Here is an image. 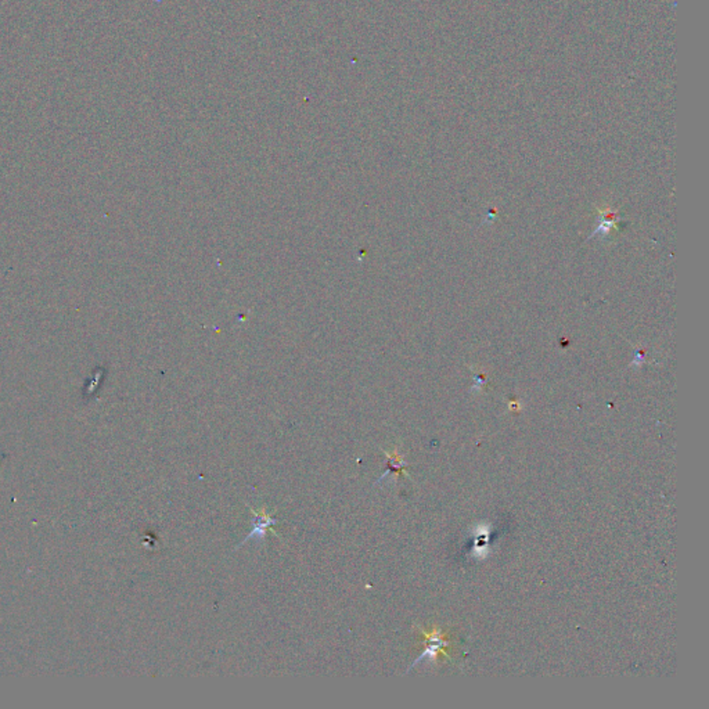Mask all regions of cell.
<instances>
[{
	"label": "cell",
	"mask_w": 709,
	"mask_h": 709,
	"mask_svg": "<svg viewBox=\"0 0 709 709\" xmlns=\"http://www.w3.org/2000/svg\"><path fill=\"white\" fill-rule=\"evenodd\" d=\"M387 456H388V466H390V470L377 481V484L383 482L384 478L390 474H405V469L408 467V464L405 463V460L398 455L397 451H394V453H388L387 452ZM406 475V474H405Z\"/></svg>",
	"instance_id": "cell-3"
},
{
	"label": "cell",
	"mask_w": 709,
	"mask_h": 709,
	"mask_svg": "<svg viewBox=\"0 0 709 709\" xmlns=\"http://www.w3.org/2000/svg\"><path fill=\"white\" fill-rule=\"evenodd\" d=\"M251 514L254 516V525H252V531L247 535V538L237 546V549H240L241 546H244L248 540H255V542H262L267 533L269 529L273 531V525L277 524V520L273 518L265 509H261L259 511L254 510L251 506H248ZM274 532V531H273ZM274 535H277L274 532Z\"/></svg>",
	"instance_id": "cell-1"
},
{
	"label": "cell",
	"mask_w": 709,
	"mask_h": 709,
	"mask_svg": "<svg viewBox=\"0 0 709 709\" xmlns=\"http://www.w3.org/2000/svg\"><path fill=\"white\" fill-rule=\"evenodd\" d=\"M422 633L424 634V637H426V640H427L428 645H427L426 651H424V652H423V654H422V655L415 661L413 666H416L419 662H422V661H424V659L434 661V659H437V656H439V655H446V652H445V650H444V648L448 645V641H445V640H444L442 633H441L439 630H437V629H435V630H433V632L422 630ZM413 666H412V668H413Z\"/></svg>",
	"instance_id": "cell-2"
}]
</instances>
